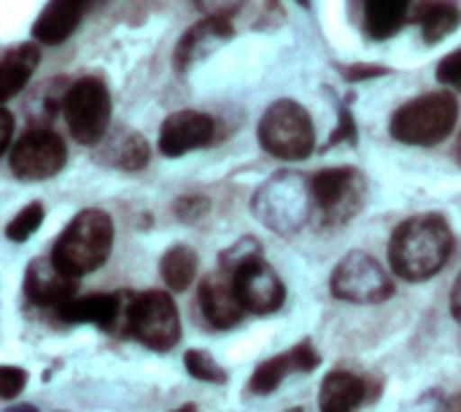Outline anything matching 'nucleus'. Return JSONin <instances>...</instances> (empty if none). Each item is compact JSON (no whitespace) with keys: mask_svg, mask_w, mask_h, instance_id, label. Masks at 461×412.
Wrapping results in <instances>:
<instances>
[{"mask_svg":"<svg viewBox=\"0 0 461 412\" xmlns=\"http://www.w3.org/2000/svg\"><path fill=\"white\" fill-rule=\"evenodd\" d=\"M454 235L440 216H413L402 221L389 243L392 270L411 283L435 278L451 259Z\"/></svg>","mask_w":461,"mask_h":412,"instance_id":"f257e3e1","label":"nucleus"},{"mask_svg":"<svg viewBox=\"0 0 461 412\" xmlns=\"http://www.w3.org/2000/svg\"><path fill=\"white\" fill-rule=\"evenodd\" d=\"M113 248V221L103 210H81L57 237L51 262L70 278H84L103 267Z\"/></svg>","mask_w":461,"mask_h":412,"instance_id":"f03ea898","label":"nucleus"},{"mask_svg":"<svg viewBox=\"0 0 461 412\" xmlns=\"http://www.w3.org/2000/svg\"><path fill=\"white\" fill-rule=\"evenodd\" d=\"M459 119V103L448 92H429L400 105L389 121L392 138L408 146L443 143Z\"/></svg>","mask_w":461,"mask_h":412,"instance_id":"7ed1b4c3","label":"nucleus"},{"mask_svg":"<svg viewBox=\"0 0 461 412\" xmlns=\"http://www.w3.org/2000/svg\"><path fill=\"white\" fill-rule=\"evenodd\" d=\"M257 138L262 148L286 162L308 159L316 148V127L311 113L294 100H276L259 119Z\"/></svg>","mask_w":461,"mask_h":412,"instance_id":"20e7f679","label":"nucleus"},{"mask_svg":"<svg viewBox=\"0 0 461 412\" xmlns=\"http://www.w3.org/2000/svg\"><path fill=\"white\" fill-rule=\"evenodd\" d=\"M59 108H62L70 135L78 143L84 146L103 143V138L108 135V121H111V92L100 78L84 76L73 81L62 92Z\"/></svg>","mask_w":461,"mask_h":412,"instance_id":"39448f33","label":"nucleus"},{"mask_svg":"<svg viewBox=\"0 0 461 412\" xmlns=\"http://www.w3.org/2000/svg\"><path fill=\"white\" fill-rule=\"evenodd\" d=\"M311 194L324 227H340L362 210L367 197V181L354 167H330L313 175Z\"/></svg>","mask_w":461,"mask_h":412,"instance_id":"423d86ee","label":"nucleus"},{"mask_svg":"<svg viewBox=\"0 0 461 412\" xmlns=\"http://www.w3.org/2000/svg\"><path fill=\"white\" fill-rule=\"evenodd\" d=\"M330 289L335 300L354 305H378L394 294V283L384 264L365 251H351L338 262Z\"/></svg>","mask_w":461,"mask_h":412,"instance_id":"0eeeda50","label":"nucleus"},{"mask_svg":"<svg viewBox=\"0 0 461 412\" xmlns=\"http://www.w3.org/2000/svg\"><path fill=\"white\" fill-rule=\"evenodd\" d=\"M311 197L313 194L305 192L303 178H297L292 173H281L257 192L254 213L273 232H294L308 221Z\"/></svg>","mask_w":461,"mask_h":412,"instance_id":"6e6552de","label":"nucleus"},{"mask_svg":"<svg viewBox=\"0 0 461 412\" xmlns=\"http://www.w3.org/2000/svg\"><path fill=\"white\" fill-rule=\"evenodd\" d=\"M130 335L151 351H170L181 340L178 308L165 291H143L132 300Z\"/></svg>","mask_w":461,"mask_h":412,"instance_id":"1a4fd4ad","label":"nucleus"},{"mask_svg":"<svg viewBox=\"0 0 461 412\" xmlns=\"http://www.w3.org/2000/svg\"><path fill=\"white\" fill-rule=\"evenodd\" d=\"M68 162V148L62 138L51 130L24 132L8 151V167L19 181H46L54 178Z\"/></svg>","mask_w":461,"mask_h":412,"instance_id":"9d476101","label":"nucleus"},{"mask_svg":"<svg viewBox=\"0 0 461 412\" xmlns=\"http://www.w3.org/2000/svg\"><path fill=\"white\" fill-rule=\"evenodd\" d=\"M230 275H232L235 294H238V300H240L246 313L267 316V313H276L284 305V300H286V289H284L281 278L262 259V254L249 256L235 270H230Z\"/></svg>","mask_w":461,"mask_h":412,"instance_id":"9b49d317","label":"nucleus"},{"mask_svg":"<svg viewBox=\"0 0 461 412\" xmlns=\"http://www.w3.org/2000/svg\"><path fill=\"white\" fill-rule=\"evenodd\" d=\"M132 291H113V294H89L73 297L65 302L57 316L65 324H92L111 335H130V313H132Z\"/></svg>","mask_w":461,"mask_h":412,"instance_id":"f8f14e48","label":"nucleus"},{"mask_svg":"<svg viewBox=\"0 0 461 412\" xmlns=\"http://www.w3.org/2000/svg\"><path fill=\"white\" fill-rule=\"evenodd\" d=\"M216 135V121L200 111H176L162 121L159 130V151L167 159L184 157L189 151L211 146Z\"/></svg>","mask_w":461,"mask_h":412,"instance_id":"ddd939ff","label":"nucleus"},{"mask_svg":"<svg viewBox=\"0 0 461 412\" xmlns=\"http://www.w3.org/2000/svg\"><path fill=\"white\" fill-rule=\"evenodd\" d=\"M235 27L230 19H216V16H205L197 24H192L184 38L178 40L176 51H173V65L178 73H186L189 67H194L197 62H203L211 51L221 49L227 40H232Z\"/></svg>","mask_w":461,"mask_h":412,"instance_id":"4468645a","label":"nucleus"},{"mask_svg":"<svg viewBox=\"0 0 461 412\" xmlns=\"http://www.w3.org/2000/svg\"><path fill=\"white\" fill-rule=\"evenodd\" d=\"M197 300H200V310H203L205 321L213 329H232V327L240 324V318L246 313L240 300H238V294H235L232 275L224 273V270L208 275L200 283Z\"/></svg>","mask_w":461,"mask_h":412,"instance_id":"2eb2a0df","label":"nucleus"},{"mask_svg":"<svg viewBox=\"0 0 461 412\" xmlns=\"http://www.w3.org/2000/svg\"><path fill=\"white\" fill-rule=\"evenodd\" d=\"M76 289H78V281L65 275L62 270H57L51 259H35L27 267L24 294L30 302H35L41 308L59 310L65 302H70L76 297Z\"/></svg>","mask_w":461,"mask_h":412,"instance_id":"dca6fc26","label":"nucleus"},{"mask_svg":"<svg viewBox=\"0 0 461 412\" xmlns=\"http://www.w3.org/2000/svg\"><path fill=\"white\" fill-rule=\"evenodd\" d=\"M319 367V354L313 351L311 343H300L292 351L267 359L265 364L257 367L251 375V391L254 394H273L292 372H311Z\"/></svg>","mask_w":461,"mask_h":412,"instance_id":"f3484780","label":"nucleus"},{"mask_svg":"<svg viewBox=\"0 0 461 412\" xmlns=\"http://www.w3.org/2000/svg\"><path fill=\"white\" fill-rule=\"evenodd\" d=\"M81 5L84 0H49L32 24V38L46 46L65 43L81 22Z\"/></svg>","mask_w":461,"mask_h":412,"instance_id":"a211bd4d","label":"nucleus"},{"mask_svg":"<svg viewBox=\"0 0 461 412\" xmlns=\"http://www.w3.org/2000/svg\"><path fill=\"white\" fill-rule=\"evenodd\" d=\"M367 397V386L362 378L346 370H335L324 378L319 389V410L321 412H354Z\"/></svg>","mask_w":461,"mask_h":412,"instance_id":"6ab92c4d","label":"nucleus"},{"mask_svg":"<svg viewBox=\"0 0 461 412\" xmlns=\"http://www.w3.org/2000/svg\"><path fill=\"white\" fill-rule=\"evenodd\" d=\"M38 62H41V51L35 43H19L3 54V59H0V97H3V103H8L14 94H19L27 86Z\"/></svg>","mask_w":461,"mask_h":412,"instance_id":"aec40b11","label":"nucleus"},{"mask_svg":"<svg viewBox=\"0 0 461 412\" xmlns=\"http://www.w3.org/2000/svg\"><path fill=\"white\" fill-rule=\"evenodd\" d=\"M411 0H365V32L373 40H386L408 22Z\"/></svg>","mask_w":461,"mask_h":412,"instance_id":"412c9836","label":"nucleus"},{"mask_svg":"<svg viewBox=\"0 0 461 412\" xmlns=\"http://www.w3.org/2000/svg\"><path fill=\"white\" fill-rule=\"evenodd\" d=\"M103 159L119 170H143L149 165V143L143 135L132 130H122L113 138H108L103 148Z\"/></svg>","mask_w":461,"mask_h":412,"instance_id":"4be33fe9","label":"nucleus"},{"mask_svg":"<svg viewBox=\"0 0 461 412\" xmlns=\"http://www.w3.org/2000/svg\"><path fill=\"white\" fill-rule=\"evenodd\" d=\"M159 273L162 281L170 291L181 294L192 286L194 275H197V254L186 246H173L165 251L162 262H159Z\"/></svg>","mask_w":461,"mask_h":412,"instance_id":"5701e85b","label":"nucleus"},{"mask_svg":"<svg viewBox=\"0 0 461 412\" xmlns=\"http://www.w3.org/2000/svg\"><path fill=\"white\" fill-rule=\"evenodd\" d=\"M419 22H421V32L427 43H440L443 38H448L461 24L459 5L446 3V0H435L427 3L419 11Z\"/></svg>","mask_w":461,"mask_h":412,"instance_id":"b1692460","label":"nucleus"},{"mask_svg":"<svg viewBox=\"0 0 461 412\" xmlns=\"http://www.w3.org/2000/svg\"><path fill=\"white\" fill-rule=\"evenodd\" d=\"M46 210H43V202H30L27 208H22L5 227V237L11 243H24L35 235V229L41 227Z\"/></svg>","mask_w":461,"mask_h":412,"instance_id":"393cba45","label":"nucleus"},{"mask_svg":"<svg viewBox=\"0 0 461 412\" xmlns=\"http://www.w3.org/2000/svg\"><path fill=\"white\" fill-rule=\"evenodd\" d=\"M184 367L194 381L203 383H227V372L216 364V359L208 351H186Z\"/></svg>","mask_w":461,"mask_h":412,"instance_id":"a878e982","label":"nucleus"},{"mask_svg":"<svg viewBox=\"0 0 461 412\" xmlns=\"http://www.w3.org/2000/svg\"><path fill=\"white\" fill-rule=\"evenodd\" d=\"M27 386V372L19 367H0V397L3 402H11L22 389Z\"/></svg>","mask_w":461,"mask_h":412,"instance_id":"bb28decb","label":"nucleus"},{"mask_svg":"<svg viewBox=\"0 0 461 412\" xmlns=\"http://www.w3.org/2000/svg\"><path fill=\"white\" fill-rule=\"evenodd\" d=\"M438 81L461 92V49L443 57V62L438 65Z\"/></svg>","mask_w":461,"mask_h":412,"instance_id":"cd10ccee","label":"nucleus"},{"mask_svg":"<svg viewBox=\"0 0 461 412\" xmlns=\"http://www.w3.org/2000/svg\"><path fill=\"white\" fill-rule=\"evenodd\" d=\"M243 0H194V5L205 13V16H216V19H230Z\"/></svg>","mask_w":461,"mask_h":412,"instance_id":"c85d7f7f","label":"nucleus"},{"mask_svg":"<svg viewBox=\"0 0 461 412\" xmlns=\"http://www.w3.org/2000/svg\"><path fill=\"white\" fill-rule=\"evenodd\" d=\"M389 67L384 65H348L343 67V76L348 81H367V78H378V76H386Z\"/></svg>","mask_w":461,"mask_h":412,"instance_id":"c756f323","label":"nucleus"},{"mask_svg":"<svg viewBox=\"0 0 461 412\" xmlns=\"http://www.w3.org/2000/svg\"><path fill=\"white\" fill-rule=\"evenodd\" d=\"M340 140H357V127H354V119L348 111H340V124H338V132L330 138V143H340Z\"/></svg>","mask_w":461,"mask_h":412,"instance_id":"7c9ffc66","label":"nucleus"},{"mask_svg":"<svg viewBox=\"0 0 461 412\" xmlns=\"http://www.w3.org/2000/svg\"><path fill=\"white\" fill-rule=\"evenodd\" d=\"M0 124H3V138H0V154H8L11 151V132H14V116L3 108L0 113Z\"/></svg>","mask_w":461,"mask_h":412,"instance_id":"2f4dec72","label":"nucleus"},{"mask_svg":"<svg viewBox=\"0 0 461 412\" xmlns=\"http://www.w3.org/2000/svg\"><path fill=\"white\" fill-rule=\"evenodd\" d=\"M451 313H454V318L461 324V275L456 278L454 289H451Z\"/></svg>","mask_w":461,"mask_h":412,"instance_id":"473e14b6","label":"nucleus"},{"mask_svg":"<svg viewBox=\"0 0 461 412\" xmlns=\"http://www.w3.org/2000/svg\"><path fill=\"white\" fill-rule=\"evenodd\" d=\"M440 412H461V394L451 397V399H446V402H443V408H440Z\"/></svg>","mask_w":461,"mask_h":412,"instance_id":"72a5a7b5","label":"nucleus"},{"mask_svg":"<svg viewBox=\"0 0 461 412\" xmlns=\"http://www.w3.org/2000/svg\"><path fill=\"white\" fill-rule=\"evenodd\" d=\"M454 157L459 159V165H461V132H459V138H456V146H454Z\"/></svg>","mask_w":461,"mask_h":412,"instance_id":"f704fd0d","label":"nucleus"},{"mask_svg":"<svg viewBox=\"0 0 461 412\" xmlns=\"http://www.w3.org/2000/svg\"><path fill=\"white\" fill-rule=\"evenodd\" d=\"M5 412H38L35 408H8Z\"/></svg>","mask_w":461,"mask_h":412,"instance_id":"c9c22d12","label":"nucleus"},{"mask_svg":"<svg viewBox=\"0 0 461 412\" xmlns=\"http://www.w3.org/2000/svg\"><path fill=\"white\" fill-rule=\"evenodd\" d=\"M173 412H197V408H194V405H184V408H178V410Z\"/></svg>","mask_w":461,"mask_h":412,"instance_id":"e433bc0d","label":"nucleus"},{"mask_svg":"<svg viewBox=\"0 0 461 412\" xmlns=\"http://www.w3.org/2000/svg\"><path fill=\"white\" fill-rule=\"evenodd\" d=\"M297 3H300L303 8H311V0H297Z\"/></svg>","mask_w":461,"mask_h":412,"instance_id":"4c0bfd02","label":"nucleus"},{"mask_svg":"<svg viewBox=\"0 0 461 412\" xmlns=\"http://www.w3.org/2000/svg\"><path fill=\"white\" fill-rule=\"evenodd\" d=\"M292 412H303V410H292Z\"/></svg>","mask_w":461,"mask_h":412,"instance_id":"58836bf2","label":"nucleus"}]
</instances>
